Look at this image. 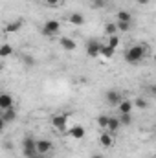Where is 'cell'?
<instances>
[{
  "mask_svg": "<svg viewBox=\"0 0 156 158\" xmlns=\"http://www.w3.org/2000/svg\"><path fill=\"white\" fill-rule=\"evenodd\" d=\"M90 158H105V156H103V155H99V153H96V155H92Z\"/></svg>",
  "mask_w": 156,
  "mask_h": 158,
  "instance_id": "1f68e13d",
  "label": "cell"
},
{
  "mask_svg": "<svg viewBox=\"0 0 156 158\" xmlns=\"http://www.w3.org/2000/svg\"><path fill=\"white\" fill-rule=\"evenodd\" d=\"M107 123H109V116H107V114H99V116H97V125H99L101 129H107Z\"/></svg>",
  "mask_w": 156,
  "mask_h": 158,
  "instance_id": "d4e9b609",
  "label": "cell"
},
{
  "mask_svg": "<svg viewBox=\"0 0 156 158\" xmlns=\"http://www.w3.org/2000/svg\"><path fill=\"white\" fill-rule=\"evenodd\" d=\"M33 158H44V156H42V155H37V156H33Z\"/></svg>",
  "mask_w": 156,
  "mask_h": 158,
  "instance_id": "d6a6232c",
  "label": "cell"
},
{
  "mask_svg": "<svg viewBox=\"0 0 156 158\" xmlns=\"http://www.w3.org/2000/svg\"><path fill=\"white\" fill-rule=\"evenodd\" d=\"M119 125H125V127H129L130 123H132V114H119Z\"/></svg>",
  "mask_w": 156,
  "mask_h": 158,
  "instance_id": "603a6c76",
  "label": "cell"
},
{
  "mask_svg": "<svg viewBox=\"0 0 156 158\" xmlns=\"http://www.w3.org/2000/svg\"><path fill=\"white\" fill-rule=\"evenodd\" d=\"M68 22H70L72 26H83V24L86 22V19H84V15H83V13L74 11V13H70V15H68Z\"/></svg>",
  "mask_w": 156,
  "mask_h": 158,
  "instance_id": "8fae6325",
  "label": "cell"
},
{
  "mask_svg": "<svg viewBox=\"0 0 156 158\" xmlns=\"http://www.w3.org/2000/svg\"><path fill=\"white\" fill-rule=\"evenodd\" d=\"M105 35H107V37H110V35H117L116 22H107V24H105Z\"/></svg>",
  "mask_w": 156,
  "mask_h": 158,
  "instance_id": "d6986e66",
  "label": "cell"
},
{
  "mask_svg": "<svg viewBox=\"0 0 156 158\" xmlns=\"http://www.w3.org/2000/svg\"><path fill=\"white\" fill-rule=\"evenodd\" d=\"M105 6H107V0H94L92 2V7L94 9H103Z\"/></svg>",
  "mask_w": 156,
  "mask_h": 158,
  "instance_id": "4316f807",
  "label": "cell"
},
{
  "mask_svg": "<svg viewBox=\"0 0 156 158\" xmlns=\"http://www.w3.org/2000/svg\"><path fill=\"white\" fill-rule=\"evenodd\" d=\"M149 52H151V50H149V46H147L145 42L132 44V46H129L127 52H125V61L130 63V64H138V63H142V61L147 59Z\"/></svg>",
  "mask_w": 156,
  "mask_h": 158,
  "instance_id": "6da1fadb",
  "label": "cell"
},
{
  "mask_svg": "<svg viewBox=\"0 0 156 158\" xmlns=\"http://www.w3.org/2000/svg\"><path fill=\"white\" fill-rule=\"evenodd\" d=\"M61 48L63 50H66V52H74V50H77V42L74 39H70V37H61Z\"/></svg>",
  "mask_w": 156,
  "mask_h": 158,
  "instance_id": "4fadbf2b",
  "label": "cell"
},
{
  "mask_svg": "<svg viewBox=\"0 0 156 158\" xmlns=\"http://www.w3.org/2000/svg\"><path fill=\"white\" fill-rule=\"evenodd\" d=\"M9 107H15V101H13V94L9 92H0V110H6Z\"/></svg>",
  "mask_w": 156,
  "mask_h": 158,
  "instance_id": "ba28073f",
  "label": "cell"
},
{
  "mask_svg": "<svg viewBox=\"0 0 156 158\" xmlns=\"http://www.w3.org/2000/svg\"><path fill=\"white\" fill-rule=\"evenodd\" d=\"M11 53H13L11 44H0V57H9Z\"/></svg>",
  "mask_w": 156,
  "mask_h": 158,
  "instance_id": "44dd1931",
  "label": "cell"
},
{
  "mask_svg": "<svg viewBox=\"0 0 156 158\" xmlns=\"http://www.w3.org/2000/svg\"><path fill=\"white\" fill-rule=\"evenodd\" d=\"M4 127H6V123H4V119L0 118V134H2V131H4Z\"/></svg>",
  "mask_w": 156,
  "mask_h": 158,
  "instance_id": "4dcf8cb0",
  "label": "cell"
},
{
  "mask_svg": "<svg viewBox=\"0 0 156 158\" xmlns=\"http://www.w3.org/2000/svg\"><path fill=\"white\" fill-rule=\"evenodd\" d=\"M68 136L74 138V140H83V138L86 136V131H84L83 125H74V127L68 129Z\"/></svg>",
  "mask_w": 156,
  "mask_h": 158,
  "instance_id": "9c48e42d",
  "label": "cell"
},
{
  "mask_svg": "<svg viewBox=\"0 0 156 158\" xmlns=\"http://www.w3.org/2000/svg\"><path fill=\"white\" fill-rule=\"evenodd\" d=\"M114 52H116V50H112L110 46L103 44V46H101V52H99V55H101V57H105V59H110V57L114 55Z\"/></svg>",
  "mask_w": 156,
  "mask_h": 158,
  "instance_id": "ffe728a7",
  "label": "cell"
},
{
  "mask_svg": "<svg viewBox=\"0 0 156 158\" xmlns=\"http://www.w3.org/2000/svg\"><path fill=\"white\" fill-rule=\"evenodd\" d=\"M136 2H138V4H142V6H147L151 0H136Z\"/></svg>",
  "mask_w": 156,
  "mask_h": 158,
  "instance_id": "f546056e",
  "label": "cell"
},
{
  "mask_svg": "<svg viewBox=\"0 0 156 158\" xmlns=\"http://www.w3.org/2000/svg\"><path fill=\"white\" fill-rule=\"evenodd\" d=\"M22 155L26 158L37 156V147H35V138L33 136H24V140H22Z\"/></svg>",
  "mask_w": 156,
  "mask_h": 158,
  "instance_id": "3957f363",
  "label": "cell"
},
{
  "mask_svg": "<svg viewBox=\"0 0 156 158\" xmlns=\"http://www.w3.org/2000/svg\"><path fill=\"white\" fill-rule=\"evenodd\" d=\"M132 109H134V105H132V101H130V99H121V101H119V105H117L119 114H130V112H132Z\"/></svg>",
  "mask_w": 156,
  "mask_h": 158,
  "instance_id": "5bb4252c",
  "label": "cell"
},
{
  "mask_svg": "<svg viewBox=\"0 0 156 158\" xmlns=\"http://www.w3.org/2000/svg\"><path fill=\"white\" fill-rule=\"evenodd\" d=\"M0 118L4 119V123H13V121L17 119V110H15V107H9V109L2 110V112H0Z\"/></svg>",
  "mask_w": 156,
  "mask_h": 158,
  "instance_id": "7c38bea8",
  "label": "cell"
},
{
  "mask_svg": "<svg viewBox=\"0 0 156 158\" xmlns=\"http://www.w3.org/2000/svg\"><path fill=\"white\" fill-rule=\"evenodd\" d=\"M132 105H134L136 109H142V110H145V109H149V101H147V98H143V96H140V98H136V99L132 101Z\"/></svg>",
  "mask_w": 156,
  "mask_h": 158,
  "instance_id": "e0dca14e",
  "label": "cell"
},
{
  "mask_svg": "<svg viewBox=\"0 0 156 158\" xmlns=\"http://www.w3.org/2000/svg\"><path fill=\"white\" fill-rule=\"evenodd\" d=\"M101 46H103V42H101V40H97V39H88V40H86V46H84V50H86V55H88V57H99Z\"/></svg>",
  "mask_w": 156,
  "mask_h": 158,
  "instance_id": "5b68a950",
  "label": "cell"
},
{
  "mask_svg": "<svg viewBox=\"0 0 156 158\" xmlns=\"http://www.w3.org/2000/svg\"><path fill=\"white\" fill-rule=\"evenodd\" d=\"M35 147H37V155H42V156L53 151V143L50 140H44V138L35 140Z\"/></svg>",
  "mask_w": 156,
  "mask_h": 158,
  "instance_id": "8992f818",
  "label": "cell"
},
{
  "mask_svg": "<svg viewBox=\"0 0 156 158\" xmlns=\"http://www.w3.org/2000/svg\"><path fill=\"white\" fill-rule=\"evenodd\" d=\"M51 127L53 129H57V131H66V127H68V114H64V112H57V114H53L51 118Z\"/></svg>",
  "mask_w": 156,
  "mask_h": 158,
  "instance_id": "277c9868",
  "label": "cell"
},
{
  "mask_svg": "<svg viewBox=\"0 0 156 158\" xmlns=\"http://www.w3.org/2000/svg\"><path fill=\"white\" fill-rule=\"evenodd\" d=\"M107 46H110L112 50H117V46H119V37H117V35H110V37H109V42H107Z\"/></svg>",
  "mask_w": 156,
  "mask_h": 158,
  "instance_id": "cb8c5ba5",
  "label": "cell"
},
{
  "mask_svg": "<svg viewBox=\"0 0 156 158\" xmlns=\"http://www.w3.org/2000/svg\"><path fill=\"white\" fill-rule=\"evenodd\" d=\"M154 94H156V86L151 85V86H149V96H154Z\"/></svg>",
  "mask_w": 156,
  "mask_h": 158,
  "instance_id": "f1b7e54d",
  "label": "cell"
},
{
  "mask_svg": "<svg viewBox=\"0 0 156 158\" xmlns=\"http://www.w3.org/2000/svg\"><path fill=\"white\" fill-rule=\"evenodd\" d=\"M121 125H119V119L114 118V116H109V123H107V131L110 132V134H114L117 129H119Z\"/></svg>",
  "mask_w": 156,
  "mask_h": 158,
  "instance_id": "2e32d148",
  "label": "cell"
},
{
  "mask_svg": "<svg viewBox=\"0 0 156 158\" xmlns=\"http://www.w3.org/2000/svg\"><path fill=\"white\" fill-rule=\"evenodd\" d=\"M22 26H24V20H22V19H17V20L7 22L4 30H6V33H17V31H20Z\"/></svg>",
  "mask_w": 156,
  "mask_h": 158,
  "instance_id": "30bf717a",
  "label": "cell"
},
{
  "mask_svg": "<svg viewBox=\"0 0 156 158\" xmlns=\"http://www.w3.org/2000/svg\"><path fill=\"white\" fill-rule=\"evenodd\" d=\"M61 2H63V0H44V4H46L48 7H59Z\"/></svg>",
  "mask_w": 156,
  "mask_h": 158,
  "instance_id": "83f0119b",
  "label": "cell"
},
{
  "mask_svg": "<svg viewBox=\"0 0 156 158\" xmlns=\"http://www.w3.org/2000/svg\"><path fill=\"white\" fill-rule=\"evenodd\" d=\"M22 63H24L26 66H33V64H35V57H31V55L24 53V55H22Z\"/></svg>",
  "mask_w": 156,
  "mask_h": 158,
  "instance_id": "484cf974",
  "label": "cell"
},
{
  "mask_svg": "<svg viewBox=\"0 0 156 158\" xmlns=\"http://www.w3.org/2000/svg\"><path fill=\"white\" fill-rule=\"evenodd\" d=\"M99 143L103 145V147H112L114 145V138H112V134L107 131V132H103L101 136H99Z\"/></svg>",
  "mask_w": 156,
  "mask_h": 158,
  "instance_id": "9a60e30c",
  "label": "cell"
},
{
  "mask_svg": "<svg viewBox=\"0 0 156 158\" xmlns=\"http://www.w3.org/2000/svg\"><path fill=\"white\" fill-rule=\"evenodd\" d=\"M130 24H132V22H119V20H116L117 33H119V31H121V33H127V31L130 30Z\"/></svg>",
  "mask_w": 156,
  "mask_h": 158,
  "instance_id": "7402d4cb",
  "label": "cell"
},
{
  "mask_svg": "<svg viewBox=\"0 0 156 158\" xmlns=\"http://www.w3.org/2000/svg\"><path fill=\"white\" fill-rule=\"evenodd\" d=\"M116 20H119V22H132V15H130L129 11L121 9V11L116 13Z\"/></svg>",
  "mask_w": 156,
  "mask_h": 158,
  "instance_id": "ac0fdd59",
  "label": "cell"
},
{
  "mask_svg": "<svg viewBox=\"0 0 156 158\" xmlns=\"http://www.w3.org/2000/svg\"><path fill=\"white\" fill-rule=\"evenodd\" d=\"M105 98H107V103H109V105L117 107V105H119V101L123 99V94H121L119 90H107Z\"/></svg>",
  "mask_w": 156,
  "mask_h": 158,
  "instance_id": "52a82bcc",
  "label": "cell"
},
{
  "mask_svg": "<svg viewBox=\"0 0 156 158\" xmlns=\"http://www.w3.org/2000/svg\"><path fill=\"white\" fill-rule=\"evenodd\" d=\"M59 31H61V22H59V20H53V19L46 20L44 26L40 28V33H42L44 37H53V35H57Z\"/></svg>",
  "mask_w": 156,
  "mask_h": 158,
  "instance_id": "7a4b0ae2",
  "label": "cell"
}]
</instances>
